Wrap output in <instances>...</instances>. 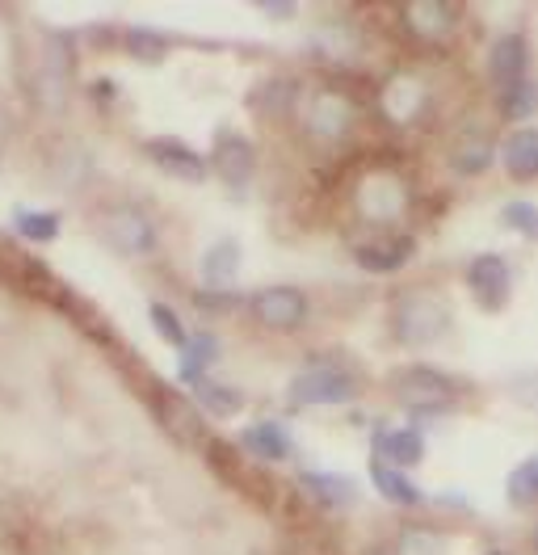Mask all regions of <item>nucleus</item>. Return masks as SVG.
<instances>
[{"mask_svg": "<svg viewBox=\"0 0 538 555\" xmlns=\"http://www.w3.org/2000/svg\"><path fill=\"white\" fill-rule=\"evenodd\" d=\"M387 324H392V337L400 346L425 349V346H437L454 328V312H450V304H446L441 291L425 286V282H412V286L396 291Z\"/></svg>", "mask_w": 538, "mask_h": 555, "instance_id": "f257e3e1", "label": "nucleus"}, {"mask_svg": "<svg viewBox=\"0 0 538 555\" xmlns=\"http://www.w3.org/2000/svg\"><path fill=\"white\" fill-rule=\"evenodd\" d=\"M354 215L374 228V232H383V236H392V232H400V223L412 215V185H408V173L404 169H392V165H370L362 169V177L354 181Z\"/></svg>", "mask_w": 538, "mask_h": 555, "instance_id": "f03ea898", "label": "nucleus"}, {"mask_svg": "<svg viewBox=\"0 0 538 555\" xmlns=\"http://www.w3.org/2000/svg\"><path fill=\"white\" fill-rule=\"evenodd\" d=\"M299 122L311 143L320 147H341L349 143L358 122H362V102L345 85H316L299 98Z\"/></svg>", "mask_w": 538, "mask_h": 555, "instance_id": "7ed1b4c3", "label": "nucleus"}, {"mask_svg": "<svg viewBox=\"0 0 538 555\" xmlns=\"http://www.w3.org/2000/svg\"><path fill=\"white\" fill-rule=\"evenodd\" d=\"M358 391H362V375L341 353H311L286 387V400L295 409H333V404L358 400Z\"/></svg>", "mask_w": 538, "mask_h": 555, "instance_id": "20e7f679", "label": "nucleus"}, {"mask_svg": "<svg viewBox=\"0 0 538 555\" xmlns=\"http://www.w3.org/2000/svg\"><path fill=\"white\" fill-rule=\"evenodd\" d=\"M467 383L454 379L441 366H400L392 375V396L400 400L404 409H412V413H454L467 400Z\"/></svg>", "mask_w": 538, "mask_h": 555, "instance_id": "39448f33", "label": "nucleus"}, {"mask_svg": "<svg viewBox=\"0 0 538 555\" xmlns=\"http://www.w3.org/2000/svg\"><path fill=\"white\" fill-rule=\"evenodd\" d=\"M93 228H98V241L118 253V257H152L156 244H161V232H156V219L139 203H105V207L93 215Z\"/></svg>", "mask_w": 538, "mask_h": 555, "instance_id": "423d86ee", "label": "nucleus"}, {"mask_svg": "<svg viewBox=\"0 0 538 555\" xmlns=\"http://www.w3.org/2000/svg\"><path fill=\"white\" fill-rule=\"evenodd\" d=\"M430 105H434V89H430V80H425L421 72H412V68H396L392 76H383V85H379V93H374L379 118H383L387 127H396V131L417 127V122L430 114Z\"/></svg>", "mask_w": 538, "mask_h": 555, "instance_id": "0eeeda50", "label": "nucleus"}, {"mask_svg": "<svg viewBox=\"0 0 538 555\" xmlns=\"http://www.w3.org/2000/svg\"><path fill=\"white\" fill-rule=\"evenodd\" d=\"M148 404H152L161 429H165L177 447H185V451H206L210 434H206V421H202L198 404H194L190 396H181V391L168 387V383H152V387H148Z\"/></svg>", "mask_w": 538, "mask_h": 555, "instance_id": "6e6552de", "label": "nucleus"}, {"mask_svg": "<svg viewBox=\"0 0 538 555\" xmlns=\"http://www.w3.org/2000/svg\"><path fill=\"white\" fill-rule=\"evenodd\" d=\"M67 80H72V38L60 30H47L42 35V51H38V72L30 80L34 102L42 109H64L67 102Z\"/></svg>", "mask_w": 538, "mask_h": 555, "instance_id": "1a4fd4ad", "label": "nucleus"}, {"mask_svg": "<svg viewBox=\"0 0 538 555\" xmlns=\"http://www.w3.org/2000/svg\"><path fill=\"white\" fill-rule=\"evenodd\" d=\"M248 312L269 333H295L311 315V299H307V291L291 286V282H273V286H261L248 295Z\"/></svg>", "mask_w": 538, "mask_h": 555, "instance_id": "9d476101", "label": "nucleus"}, {"mask_svg": "<svg viewBox=\"0 0 538 555\" xmlns=\"http://www.w3.org/2000/svg\"><path fill=\"white\" fill-rule=\"evenodd\" d=\"M463 9L446 4V0H412L400 9V30L421 47H446L459 35Z\"/></svg>", "mask_w": 538, "mask_h": 555, "instance_id": "9b49d317", "label": "nucleus"}, {"mask_svg": "<svg viewBox=\"0 0 538 555\" xmlns=\"http://www.w3.org/2000/svg\"><path fill=\"white\" fill-rule=\"evenodd\" d=\"M206 169L219 177L223 185L232 190H244L253 177H257V147L253 139H244L240 131H219L215 143H210V156H206Z\"/></svg>", "mask_w": 538, "mask_h": 555, "instance_id": "f8f14e48", "label": "nucleus"}, {"mask_svg": "<svg viewBox=\"0 0 538 555\" xmlns=\"http://www.w3.org/2000/svg\"><path fill=\"white\" fill-rule=\"evenodd\" d=\"M467 291L471 299L484 308V312H501L513 295V266L504 261L501 253H479L467 261Z\"/></svg>", "mask_w": 538, "mask_h": 555, "instance_id": "ddd939ff", "label": "nucleus"}, {"mask_svg": "<svg viewBox=\"0 0 538 555\" xmlns=\"http://www.w3.org/2000/svg\"><path fill=\"white\" fill-rule=\"evenodd\" d=\"M143 156L161 169L165 177H172V181H185V185H202L206 177H210V169H206V156L202 152H194L190 143H181V139H148L143 143Z\"/></svg>", "mask_w": 538, "mask_h": 555, "instance_id": "4468645a", "label": "nucleus"}, {"mask_svg": "<svg viewBox=\"0 0 538 555\" xmlns=\"http://www.w3.org/2000/svg\"><path fill=\"white\" fill-rule=\"evenodd\" d=\"M488 80H492L497 93L530 80V42H526L522 30H504L488 47Z\"/></svg>", "mask_w": 538, "mask_h": 555, "instance_id": "2eb2a0df", "label": "nucleus"}, {"mask_svg": "<svg viewBox=\"0 0 538 555\" xmlns=\"http://www.w3.org/2000/svg\"><path fill=\"white\" fill-rule=\"evenodd\" d=\"M198 274H202V291L232 295L235 278H240V244L232 236H223V241H215L210 248H202Z\"/></svg>", "mask_w": 538, "mask_h": 555, "instance_id": "dca6fc26", "label": "nucleus"}, {"mask_svg": "<svg viewBox=\"0 0 538 555\" xmlns=\"http://www.w3.org/2000/svg\"><path fill=\"white\" fill-rule=\"evenodd\" d=\"M412 248H417L412 236L392 232V236H374V241H367V244H354V261H358L367 274H396V270L408 266Z\"/></svg>", "mask_w": 538, "mask_h": 555, "instance_id": "f3484780", "label": "nucleus"}, {"mask_svg": "<svg viewBox=\"0 0 538 555\" xmlns=\"http://www.w3.org/2000/svg\"><path fill=\"white\" fill-rule=\"evenodd\" d=\"M492 156H497V147H492V135L475 122V127H463L454 143H450V169L459 177H479L488 173V165H492Z\"/></svg>", "mask_w": 538, "mask_h": 555, "instance_id": "a211bd4d", "label": "nucleus"}, {"mask_svg": "<svg viewBox=\"0 0 538 555\" xmlns=\"http://www.w3.org/2000/svg\"><path fill=\"white\" fill-rule=\"evenodd\" d=\"M374 459H383V463H392V467H417L421 459H425V438L417 434V429H404V425H383L379 434H374Z\"/></svg>", "mask_w": 538, "mask_h": 555, "instance_id": "6ab92c4d", "label": "nucleus"}, {"mask_svg": "<svg viewBox=\"0 0 538 555\" xmlns=\"http://www.w3.org/2000/svg\"><path fill=\"white\" fill-rule=\"evenodd\" d=\"M240 447L248 454H257L261 463H282V459H291V434L278 421H253L240 434Z\"/></svg>", "mask_w": 538, "mask_h": 555, "instance_id": "aec40b11", "label": "nucleus"}, {"mask_svg": "<svg viewBox=\"0 0 538 555\" xmlns=\"http://www.w3.org/2000/svg\"><path fill=\"white\" fill-rule=\"evenodd\" d=\"M370 485L379 488V496H387L392 505H404V509H417L425 501V492L408 480V472L383 463V459H370Z\"/></svg>", "mask_w": 538, "mask_h": 555, "instance_id": "412c9836", "label": "nucleus"}, {"mask_svg": "<svg viewBox=\"0 0 538 555\" xmlns=\"http://www.w3.org/2000/svg\"><path fill=\"white\" fill-rule=\"evenodd\" d=\"M504 169L513 181H535L538 173V131L535 127H517L504 135Z\"/></svg>", "mask_w": 538, "mask_h": 555, "instance_id": "4be33fe9", "label": "nucleus"}, {"mask_svg": "<svg viewBox=\"0 0 538 555\" xmlns=\"http://www.w3.org/2000/svg\"><path fill=\"white\" fill-rule=\"evenodd\" d=\"M392 555H446V534L430 521H404L396 530V543L387 547Z\"/></svg>", "mask_w": 538, "mask_h": 555, "instance_id": "5701e85b", "label": "nucleus"}, {"mask_svg": "<svg viewBox=\"0 0 538 555\" xmlns=\"http://www.w3.org/2000/svg\"><path fill=\"white\" fill-rule=\"evenodd\" d=\"M299 485H303V492H311V501H316L320 509H345V505L358 496V488L349 485V480L329 476V472H303Z\"/></svg>", "mask_w": 538, "mask_h": 555, "instance_id": "b1692460", "label": "nucleus"}, {"mask_svg": "<svg viewBox=\"0 0 538 555\" xmlns=\"http://www.w3.org/2000/svg\"><path fill=\"white\" fill-rule=\"evenodd\" d=\"M316 51H324L329 64H349V60H358V51H362V35H358L354 26H345V22L320 26V30H316Z\"/></svg>", "mask_w": 538, "mask_h": 555, "instance_id": "393cba45", "label": "nucleus"}, {"mask_svg": "<svg viewBox=\"0 0 538 555\" xmlns=\"http://www.w3.org/2000/svg\"><path fill=\"white\" fill-rule=\"evenodd\" d=\"M219 358V341L210 337V333H190V341L181 349V379L194 383L206 379V371H210V362Z\"/></svg>", "mask_w": 538, "mask_h": 555, "instance_id": "a878e982", "label": "nucleus"}, {"mask_svg": "<svg viewBox=\"0 0 538 555\" xmlns=\"http://www.w3.org/2000/svg\"><path fill=\"white\" fill-rule=\"evenodd\" d=\"M194 396H198V413H210V416H235L244 409V400H240V391L228 387V383H215L210 375L206 379L194 383Z\"/></svg>", "mask_w": 538, "mask_h": 555, "instance_id": "bb28decb", "label": "nucleus"}, {"mask_svg": "<svg viewBox=\"0 0 538 555\" xmlns=\"http://www.w3.org/2000/svg\"><path fill=\"white\" fill-rule=\"evenodd\" d=\"M504 492H509V501L517 505V509H530L538 501V459L535 454H526L513 472H509V485H504Z\"/></svg>", "mask_w": 538, "mask_h": 555, "instance_id": "cd10ccee", "label": "nucleus"}, {"mask_svg": "<svg viewBox=\"0 0 538 555\" xmlns=\"http://www.w3.org/2000/svg\"><path fill=\"white\" fill-rule=\"evenodd\" d=\"M123 47L131 51L134 60H143V64H161L168 55V35L152 30V26H131V30L123 35Z\"/></svg>", "mask_w": 538, "mask_h": 555, "instance_id": "c85d7f7f", "label": "nucleus"}, {"mask_svg": "<svg viewBox=\"0 0 538 555\" xmlns=\"http://www.w3.org/2000/svg\"><path fill=\"white\" fill-rule=\"evenodd\" d=\"M13 228H17V236H26V241L51 244L60 236V215H51V210H17V215H13Z\"/></svg>", "mask_w": 538, "mask_h": 555, "instance_id": "c756f323", "label": "nucleus"}, {"mask_svg": "<svg viewBox=\"0 0 538 555\" xmlns=\"http://www.w3.org/2000/svg\"><path fill=\"white\" fill-rule=\"evenodd\" d=\"M497 109H501L504 122L530 118V114H535V85L522 80V85H513V89H501V93H497Z\"/></svg>", "mask_w": 538, "mask_h": 555, "instance_id": "7c9ffc66", "label": "nucleus"}, {"mask_svg": "<svg viewBox=\"0 0 538 555\" xmlns=\"http://www.w3.org/2000/svg\"><path fill=\"white\" fill-rule=\"evenodd\" d=\"M148 320H152V328L165 337L172 349H185V341H190V333H185V324H181V315L172 312L168 304H152L148 308Z\"/></svg>", "mask_w": 538, "mask_h": 555, "instance_id": "2f4dec72", "label": "nucleus"}, {"mask_svg": "<svg viewBox=\"0 0 538 555\" xmlns=\"http://www.w3.org/2000/svg\"><path fill=\"white\" fill-rule=\"evenodd\" d=\"M501 223H504V228H513L517 236H535V232H538L535 203H526V198H517V203H509V207L501 210Z\"/></svg>", "mask_w": 538, "mask_h": 555, "instance_id": "473e14b6", "label": "nucleus"}, {"mask_svg": "<svg viewBox=\"0 0 538 555\" xmlns=\"http://www.w3.org/2000/svg\"><path fill=\"white\" fill-rule=\"evenodd\" d=\"M367 555H392V552H387V547H370Z\"/></svg>", "mask_w": 538, "mask_h": 555, "instance_id": "72a5a7b5", "label": "nucleus"}, {"mask_svg": "<svg viewBox=\"0 0 538 555\" xmlns=\"http://www.w3.org/2000/svg\"><path fill=\"white\" fill-rule=\"evenodd\" d=\"M484 555H509V552H504V547H488Z\"/></svg>", "mask_w": 538, "mask_h": 555, "instance_id": "f704fd0d", "label": "nucleus"}, {"mask_svg": "<svg viewBox=\"0 0 538 555\" xmlns=\"http://www.w3.org/2000/svg\"><path fill=\"white\" fill-rule=\"evenodd\" d=\"M0 266H4V244H0Z\"/></svg>", "mask_w": 538, "mask_h": 555, "instance_id": "c9c22d12", "label": "nucleus"}]
</instances>
